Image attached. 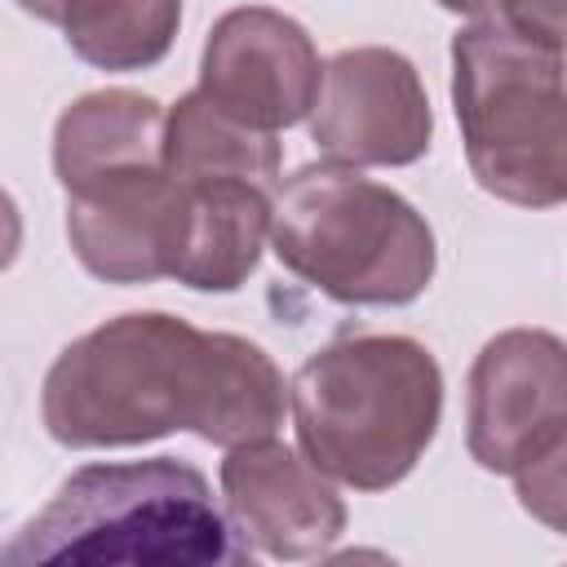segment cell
<instances>
[{
  "label": "cell",
  "mask_w": 567,
  "mask_h": 567,
  "mask_svg": "<svg viewBox=\"0 0 567 567\" xmlns=\"http://www.w3.org/2000/svg\"><path fill=\"white\" fill-rule=\"evenodd\" d=\"M288 381L239 332H204L168 310H128L75 337L44 372L40 416L75 452L137 447L190 430L239 447L279 434Z\"/></svg>",
  "instance_id": "1"
},
{
  "label": "cell",
  "mask_w": 567,
  "mask_h": 567,
  "mask_svg": "<svg viewBox=\"0 0 567 567\" xmlns=\"http://www.w3.org/2000/svg\"><path fill=\"white\" fill-rule=\"evenodd\" d=\"M31 563L217 567L252 563V549L195 465L151 456L97 461L62 478L49 505L0 545V567Z\"/></svg>",
  "instance_id": "2"
},
{
  "label": "cell",
  "mask_w": 567,
  "mask_h": 567,
  "mask_svg": "<svg viewBox=\"0 0 567 567\" xmlns=\"http://www.w3.org/2000/svg\"><path fill=\"white\" fill-rule=\"evenodd\" d=\"M301 456L354 492L403 483L443 421V368L403 332H354L319 346L288 381Z\"/></svg>",
  "instance_id": "3"
},
{
  "label": "cell",
  "mask_w": 567,
  "mask_h": 567,
  "mask_svg": "<svg viewBox=\"0 0 567 567\" xmlns=\"http://www.w3.org/2000/svg\"><path fill=\"white\" fill-rule=\"evenodd\" d=\"M270 248L284 270L337 306H408L439 266L425 213L337 159L306 164L279 186Z\"/></svg>",
  "instance_id": "4"
},
{
  "label": "cell",
  "mask_w": 567,
  "mask_h": 567,
  "mask_svg": "<svg viewBox=\"0 0 567 567\" xmlns=\"http://www.w3.org/2000/svg\"><path fill=\"white\" fill-rule=\"evenodd\" d=\"M452 111L470 177L518 208L567 199L563 49L536 44L496 18L452 35Z\"/></svg>",
  "instance_id": "5"
},
{
  "label": "cell",
  "mask_w": 567,
  "mask_h": 567,
  "mask_svg": "<svg viewBox=\"0 0 567 567\" xmlns=\"http://www.w3.org/2000/svg\"><path fill=\"white\" fill-rule=\"evenodd\" d=\"M465 447L478 470L509 474L527 514L563 527L567 350L549 328H505L470 363Z\"/></svg>",
  "instance_id": "6"
},
{
  "label": "cell",
  "mask_w": 567,
  "mask_h": 567,
  "mask_svg": "<svg viewBox=\"0 0 567 567\" xmlns=\"http://www.w3.org/2000/svg\"><path fill=\"white\" fill-rule=\"evenodd\" d=\"M306 120L310 142L350 168H403L434 142V111L421 71L385 44H354L328 58Z\"/></svg>",
  "instance_id": "7"
},
{
  "label": "cell",
  "mask_w": 567,
  "mask_h": 567,
  "mask_svg": "<svg viewBox=\"0 0 567 567\" xmlns=\"http://www.w3.org/2000/svg\"><path fill=\"white\" fill-rule=\"evenodd\" d=\"M319 80L323 62L310 31L270 4L226 9L208 27L199 93L248 128L279 133L301 124L319 97Z\"/></svg>",
  "instance_id": "8"
},
{
  "label": "cell",
  "mask_w": 567,
  "mask_h": 567,
  "mask_svg": "<svg viewBox=\"0 0 567 567\" xmlns=\"http://www.w3.org/2000/svg\"><path fill=\"white\" fill-rule=\"evenodd\" d=\"M182 182L164 164L97 173L66 190V239L102 284H155L173 275Z\"/></svg>",
  "instance_id": "9"
},
{
  "label": "cell",
  "mask_w": 567,
  "mask_h": 567,
  "mask_svg": "<svg viewBox=\"0 0 567 567\" xmlns=\"http://www.w3.org/2000/svg\"><path fill=\"white\" fill-rule=\"evenodd\" d=\"M217 478L226 496V518L235 523L244 545L266 558H319L346 532V501L332 478L275 434L226 447Z\"/></svg>",
  "instance_id": "10"
},
{
  "label": "cell",
  "mask_w": 567,
  "mask_h": 567,
  "mask_svg": "<svg viewBox=\"0 0 567 567\" xmlns=\"http://www.w3.org/2000/svg\"><path fill=\"white\" fill-rule=\"evenodd\" d=\"M270 239V195L252 182H182V230L173 275L195 292H235Z\"/></svg>",
  "instance_id": "11"
},
{
  "label": "cell",
  "mask_w": 567,
  "mask_h": 567,
  "mask_svg": "<svg viewBox=\"0 0 567 567\" xmlns=\"http://www.w3.org/2000/svg\"><path fill=\"white\" fill-rule=\"evenodd\" d=\"M164 164V106L137 89H93L53 124V173L62 190L115 173Z\"/></svg>",
  "instance_id": "12"
},
{
  "label": "cell",
  "mask_w": 567,
  "mask_h": 567,
  "mask_svg": "<svg viewBox=\"0 0 567 567\" xmlns=\"http://www.w3.org/2000/svg\"><path fill=\"white\" fill-rule=\"evenodd\" d=\"M284 164V146L275 133L248 128L217 111L199 89L182 93L164 111V168L177 182H252L275 186Z\"/></svg>",
  "instance_id": "13"
},
{
  "label": "cell",
  "mask_w": 567,
  "mask_h": 567,
  "mask_svg": "<svg viewBox=\"0 0 567 567\" xmlns=\"http://www.w3.org/2000/svg\"><path fill=\"white\" fill-rule=\"evenodd\" d=\"M58 27L66 49L97 71H151L177 40L182 0H71Z\"/></svg>",
  "instance_id": "14"
},
{
  "label": "cell",
  "mask_w": 567,
  "mask_h": 567,
  "mask_svg": "<svg viewBox=\"0 0 567 567\" xmlns=\"http://www.w3.org/2000/svg\"><path fill=\"white\" fill-rule=\"evenodd\" d=\"M496 22H505L509 31L563 49V0H501Z\"/></svg>",
  "instance_id": "15"
},
{
  "label": "cell",
  "mask_w": 567,
  "mask_h": 567,
  "mask_svg": "<svg viewBox=\"0 0 567 567\" xmlns=\"http://www.w3.org/2000/svg\"><path fill=\"white\" fill-rule=\"evenodd\" d=\"M18 248H22V213H18L13 195L0 186V275L13 266Z\"/></svg>",
  "instance_id": "16"
},
{
  "label": "cell",
  "mask_w": 567,
  "mask_h": 567,
  "mask_svg": "<svg viewBox=\"0 0 567 567\" xmlns=\"http://www.w3.org/2000/svg\"><path fill=\"white\" fill-rule=\"evenodd\" d=\"M439 9H447V13H461V18H474V22H483V18H496L501 0H439Z\"/></svg>",
  "instance_id": "17"
},
{
  "label": "cell",
  "mask_w": 567,
  "mask_h": 567,
  "mask_svg": "<svg viewBox=\"0 0 567 567\" xmlns=\"http://www.w3.org/2000/svg\"><path fill=\"white\" fill-rule=\"evenodd\" d=\"M66 4H71V0H18L22 13H31V18H40V22H53V27L62 22Z\"/></svg>",
  "instance_id": "18"
}]
</instances>
